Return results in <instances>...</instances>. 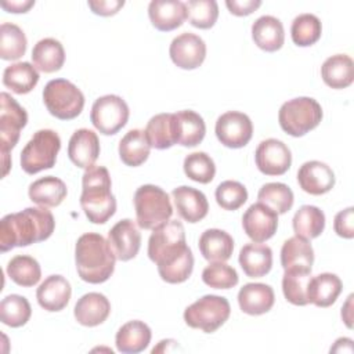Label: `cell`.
Segmentation results:
<instances>
[{"label": "cell", "mask_w": 354, "mask_h": 354, "mask_svg": "<svg viewBox=\"0 0 354 354\" xmlns=\"http://www.w3.org/2000/svg\"><path fill=\"white\" fill-rule=\"evenodd\" d=\"M169 54L174 65L181 69H196L206 57V44L195 33L184 32L174 37L169 47Z\"/></svg>", "instance_id": "cell-14"}, {"label": "cell", "mask_w": 354, "mask_h": 354, "mask_svg": "<svg viewBox=\"0 0 354 354\" xmlns=\"http://www.w3.org/2000/svg\"><path fill=\"white\" fill-rule=\"evenodd\" d=\"M178 120V144L183 147H196L202 142L206 134L203 118L189 109L176 113Z\"/></svg>", "instance_id": "cell-37"}, {"label": "cell", "mask_w": 354, "mask_h": 354, "mask_svg": "<svg viewBox=\"0 0 354 354\" xmlns=\"http://www.w3.org/2000/svg\"><path fill=\"white\" fill-rule=\"evenodd\" d=\"M353 353V340L348 337H340L335 342V346L330 347V353Z\"/></svg>", "instance_id": "cell-53"}, {"label": "cell", "mask_w": 354, "mask_h": 354, "mask_svg": "<svg viewBox=\"0 0 354 354\" xmlns=\"http://www.w3.org/2000/svg\"><path fill=\"white\" fill-rule=\"evenodd\" d=\"M108 242L118 260L129 261L141 248V232L133 220L123 218L109 230Z\"/></svg>", "instance_id": "cell-16"}, {"label": "cell", "mask_w": 354, "mask_h": 354, "mask_svg": "<svg viewBox=\"0 0 354 354\" xmlns=\"http://www.w3.org/2000/svg\"><path fill=\"white\" fill-rule=\"evenodd\" d=\"M252 39L259 48L267 53H274L283 46V25L272 15H263L252 25Z\"/></svg>", "instance_id": "cell-26"}, {"label": "cell", "mask_w": 354, "mask_h": 354, "mask_svg": "<svg viewBox=\"0 0 354 354\" xmlns=\"http://www.w3.org/2000/svg\"><path fill=\"white\" fill-rule=\"evenodd\" d=\"M88 7L91 11L101 17L115 15L123 6V0H88Z\"/></svg>", "instance_id": "cell-49"}, {"label": "cell", "mask_w": 354, "mask_h": 354, "mask_svg": "<svg viewBox=\"0 0 354 354\" xmlns=\"http://www.w3.org/2000/svg\"><path fill=\"white\" fill-rule=\"evenodd\" d=\"M274 301V290L266 283H246L238 292L239 308L249 315H261L268 313L272 308Z\"/></svg>", "instance_id": "cell-24"}, {"label": "cell", "mask_w": 354, "mask_h": 354, "mask_svg": "<svg viewBox=\"0 0 354 354\" xmlns=\"http://www.w3.org/2000/svg\"><path fill=\"white\" fill-rule=\"evenodd\" d=\"M322 108L311 97H297L282 104L278 112L281 129L292 137H301L322 120Z\"/></svg>", "instance_id": "cell-6"}, {"label": "cell", "mask_w": 354, "mask_h": 354, "mask_svg": "<svg viewBox=\"0 0 354 354\" xmlns=\"http://www.w3.org/2000/svg\"><path fill=\"white\" fill-rule=\"evenodd\" d=\"M214 195L218 206L225 210H236L248 201V191L245 185L234 180L220 183Z\"/></svg>", "instance_id": "cell-47"}, {"label": "cell", "mask_w": 354, "mask_h": 354, "mask_svg": "<svg viewBox=\"0 0 354 354\" xmlns=\"http://www.w3.org/2000/svg\"><path fill=\"white\" fill-rule=\"evenodd\" d=\"M111 187L112 181L106 167L93 165L83 173L80 206L93 224L106 223L116 212V199Z\"/></svg>", "instance_id": "cell-4"}, {"label": "cell", "mask_w": 354, "mask_h": 354, "mask_svg": "<svg viewBox=\"0 0 354 354\" xmlns=\"http://www.w3.org/2000/svg\"><path fill=\"white\" fill-rule=\"evenodd\" d=\"M61 149L59 136L50 129L37 130L21 152V167L28 174H36L55 165Z\"/></svg>", "instance_id": "cell-8"}, {"label": "cell", "mask_w": 354, "mask_h": 354, "mask_svg": "<svg viewBox=\"0 0 354 354\" xmlns=\"http://www.w3.org/2000/svg\"><path fill=\"white\" fill-rule=\"evenodd\" d=\"M0 101V151L3 162V177H6L11 166L10 151L17 145L21 130L28 123V113L8 93H1Z\"/></svg>", "instance_id": "cell-9"}, {"label": "cell", "mask_w": 354, "mask_h": 354, "mask_svg": "<svg viewBox=\"0 0 354 354\" xmlns=\"http://www.w3.org/2000/svg\"><path fill=\"white\" fill-rule=\"evenodd\" d=\"M242 227L253 242H266L277 232L278 214L260 202L253 203L242 216Z\"/></svg>", "instance_id": "cell-15"}, {"label": "cell", "mask_w": 354, "mask_h": 354, "mask_svg": "<svg viewBox=\"0 0 354 354\" xmlns=\"http://www.w3.org/2000/svg\"><path fill=\"white\" fill-rule=\"evenodd\" d=\"M71 295V283L62 275L47 277L36 290V299L39 306L46 311L51 313L64 310L69 303Z\"/></svg>", "instance_id": "cell-20"}, {"label": "cell", "mask_w": 354, "mask_h": 354, "mask_svg": "<svg viewBox=\"0 0 354 354\" xmlns=\"http://www.w3.org/2000/svg\"><path fill=\"white\" fill-rule=\"evenodd\" d=\"M199 250L207 261H227L234 250L232 236L218 228H209L199 236Z\"/></svg>", "instance_id": "cell-31"}, {"label": "cell", "mask_w": 354, "mask_h": 354, "mask_svg": "<svg viewBox=\"0 0 354 354\" xmlns=\"http://www.w3.org/2000/svg\"><path fill=\"white\" fill-rule=\"evenodd\" d=\"M148 257L158 266L160 278L167 283H181L191 277L194 256L185 243L181 221L170 220L152 230L148 239Z\"/></svg>", "instance_id": "cell-1"}, {"label": "cell", "mask_w": 354, "mask_h": 354, "mask_svg": "<svg viewBox=\"0 0 354 354\" xmlns=\"http://www.w3.org/2000/svg\"><path fill=\"white\" fill-rule=\"evenodd\" d=\"M202 281L214 289H231L238 283L239 277L236 270L224 261H212L202 271Z\"/></svg>", "instance_id": "cell-46"}, {"label": "cell", "mask_w": 354, "mask_h": 354, "mask_svg": "<svg viewBox=\"0 0 354 354\" xmlns=\"http://www.w3.org/2000/svg\"><path fill=\"white\" fill-rule=\"evenodd\" d=\"M183 167L188 178L201 184H209L216 174V165L206 152H192L187 155Z\"/></svg>", "instance_id": "cell-44"}, {"label": "cell", "mask_w": 354, "mask_h": 354, "mask_svg": "<svg viewBox=\"0 0 354 354\" xmlns=\"http://www.w3.org/2000/svg\"><path fill=\"white\" fill-rule=\"evenodd\" d=\"M189 24L199 29L212 28L218 17V6L214 0H189L185 3Z\"/></svg>", "instance_id": "cell-45"}, {"label": "cell", "mask_w": 354, "mask_h": 354, "mask_svg": "<svg viewBox=\"0 0 354 354\" xmlns=\"http://www.w3.org/2000/svg\"><path fill=\"white\" fill-rule=\"evenodd\" d=\"M100 155V140L98 136L88 129L76 130L69 138L68 156L71 162L80 167H91Z\"/></svg>", "instance_id": "cell-19"}, {"label": "cell", "mask_w": 354, "mask_h": 354, "mask_svg": "<svg viewBox=\"0 0 354 354\" xmlns=\"http://www.w3.org/2000/svg\"><path fill=\"white\" fill-rule=\"evenodd\" d=\"M134 207L137 224L142 230H153L169 221L173 214V206L167 192L152 184L137 188L134 194Z\"/></svg>", "instance_id": "cell-5"}, {"label": "cell", "mask_w": 354, "mask_h": 354, "mask_svg": "<svg viewBox=\"0 0 354 354\" xmlns=\"http://www.w3.org/2000/svg\"><path fill=\"white\" fill-rule=\"evenodd\" d=\"M148 142L155 149H167L178 144V120L176 113H158L145 127Z\"/></svg>", "instance_id": "cell-22"}, {"label": "cell", "mask_w": 354, "mask_h": 354, "mask_svg": "<svg viewBox=\"0 0 354 354\" xmlns=\"http://www.w3.org/2000/svg\"><path fill=\"white\" fill-rule=\"evenodd\" d=\"M111 313V303L102 293L90 292L83 295L75 304V318L83 326L102 324Z\"/></svg>", "instance_id": "cell-25"}, {"label": "cell", "mask_w": 354, "mask_h": 354, "mask_svg": "<svg viewBox=\"0 0 354 354\" xmlns=\"http://www.w3.org/2000/svg\"><path fill=\"white\" fill-rule=\"evenodd\" d=\"M129 115V105L122 97L106 94L94 101L90 112V120L101 134L112 136L126 126Z\"/></svg>", "instance_id": "cell-11"}, {"label": "cell", "mask_w": 354, "mask_h": 354, "mask_svg": "<svg viewBox=\"0 0 354 354\" xmlns=\"http://www.w3.org/2000/svg\"><path fill=\"white\" fill-rule=\"evenodd\" d=\"M297 183L300 188L310 195H322L335 185V173L324 162L308 160L297 170Z\"/></svg>", "instance_id": "cell-17"}, {"label": "cell", "mask_w": 354, "mask_h": 354, "mask_svg": "<svg viewBox=\"0 0 354 354\" xmlns=\"http://www.w3.org/2000/svg\"><path fill=\"white\" fill-rule=\"evenodd\" d=\"M254 160L257 169L266 176L285 174L292 165V153L286 144L277 138L263 140L256 152Z\"/></svg>", "instance_id": "cell-13"}, {"label": "cell", "mask_w": 354, "mask_h": 354, "mask_svg": "<svg viewBox=\"0 0 354 354\" xmlns=\"http://www.w3.org/2000/svg\"><path fill=\"white\" fill-rule=\"evenodd\" d=\"M149 326L138 319L129 321L119 328L116 332L115 343L116 348L124 354H137L144 351L151 342Z\"/></svg>", "instance_id": "cell-27"}, {"label": "cell", "mask_w": 354, "mask_h": 354, "mask_svg": "<svg viewBox=\"0 0 354 354\" xmlns=\"http://www.w3.org/2000/svg\"><path fill=\"white\" fill-rule=\"evenodd\" d=\"M230 313L231 307L225 297L205 295L185 308L184 321L189 328L212 333L228 319Z\"/></svg>", "instance_id": "cell-10"}, {"label": "cell", "mask_w": 354, "mask_h": 354, "mask_svg": "<svg viewBox=\"0 0 354 354\" xmlns=\"http://www.w3.org/2000/svg\"><path fill=\"white\" fill-rule=\"evenodd\" d=\"M116 256L108 239L101 234L87 232L79 236L75 246V263L79 277L88 283H102L115 270Z\"/></svg>", "instance_id": "cell-3"}, {"label": "cell", "mask_w": 354, "mask_h": 354, "mask_svg": "<svg viewBox=\"0 0 354 354\" xmlns=\"http://www.w3.org/2000/svg\"><path fill=\"white\" fill-rule=\"evenodd\" d=\"M7 275L19 286H35L41 277L40 264L28 254L14 256L7 264Z\"/></svg>", "instance_id": "cell-38"}, {"label": "cell", "mask_w": 354, "mask_h": 354, "mask_svg": "<svg viewBox=\"0 0 354 354\" xmlns=\"http://www.w3.org/2000/svg\"><path fill=\"white\" fill-rule=\"evenodd\" d=\"M55 228L54 216L47 207H26L7 214L0 221V250L29 246L46 241Z\"/></svg>", "instance_id": "cell-2"}, {"label": "cell", "mask_w": 354, "mask_h": 354, "mask_svg": "<svg viewBox=\"0 0 354 354\" xmlns=\"http://www.w3.org/2000/svg\"><path fill=\"white\" fill-rule=\"evenodd\" d=\"M174 206L181 218L188 223H198L206 217L209 203L205 194L194 187L181 185L171 191Z\"/></svg>", "instance_id": "cell-18"}, {"label": "cell", "mask_w": 354, "mask_h": 354, "mask_svg": "<svg viewBox=\"0 0 354 354\" xmlns=\"http://www.w3.org/2000/svg\"><path fill=\"white\" fill-rule=\"evenodd\" d=\"M26 36L24 30L10 22H3L0 26V57L6 61L21 58L26 51Z\"/></svg>", "instance_id": "cell-40"}, {"label": "cell", "mask_w": 354, "mask_h": 354, "mask_svg": "<svg viewBox=\"0 0 354 354\" xmlns=\"http://www.w3.org/2000/svg\"><path fill=\"white\" fill-rule=\"evenodd\" d=\"M39 82L37 69L29 62H15L3 72V84L15 94H26L32 91Z\"/></svg>", "instance_id": "cell-35"}, {"label": "cell", "mask_w": 354, "mask_h": 354, "mask_svg": "<svg viewBox=\"0 0 354 354\" xmlns=\"http://www.w3.org/2000/svg\"><path fill=\"white\" fill-rule=\"evenodd\" d=\"M321 76L326 86L346 88L354 80V62L347 54H335L322 64Z\"/></svg>", "instance_id": "cell-32"}, {"label": "cell", "mask_w": 354, "mask_h": 354, "mask_svg": "<svg viewBox=\"0 0 354 354\" xmlns=\"http://www.w3.org/2000/svg\"><path fill=\"white\" fill-rule=\"evenodd\" d=\"M239 264L250 278L267 275L272 267V250L263 243H248L239 252Z\"/></svg>", "instance_id": "cell-29"}, {"label": "cell", "mask_w": 354, "mask_h": 354, "mask_svg": "<svg viewBox=\"0 0 354 354\" xmlns=\"http://www.w3.org/2000/svg\"><path fill=\"white\" fill-rule=\"evenodd\" d=\"M225 6L231 14L243 17L256 11L261 6V1L260 0H227Z\"/></svg>", "instance_id": "cell-50"}, {"label": "cell", "mask_w": 354, "mask_h": 354, "mask_svg": "<svg viewBox=\"0 0 354 354\" xmlns=\"http://www.w3.org/2000/svg\"><path fill=\"white\" fill-rule=\"evenodd\" d=\"M322 25L317 15L314 14H300L297 15L290 26V36L296 46L308 47L317 43L321 37Z\"/></svg>", "instance_id": "cell-42"}, {"label": "cell", "mask_w": 354, "mask_h": 354, "mask_svg": "<svg viewBox=\"0 0 354 354\" xmlns=\"http://www.w3.org/2000/svg\"><path fill=\"white\" fill-rule=\"evenodd\" d=\"M314 263V250L308 239L292 236L286 239L281 249V264L283 271L311 272Z\"/></svg>", "instance_id": "cell-23"}, {"label": "cell", "mask_w": 354, "mask_h": 354, "mask_svg": "<svg viewBox=\"0 0 354 354\" xmlns=\"http://www.w3.org/2000/svg\"><path fill=\"white\" fill-rule=\"evenodd\" d=\"M353 297L354 295H350L342 307V319L348 329L353 328Z\"/></svg>", "instance_id": "cell-52"}, {"label": "cell", "mask_w": 354, "mask_h": 354, "mask_svg": "<svg viewBox=\"0 0 354 354\" xmlns=\"http://www.w3.org/2000/svg\"><path fill=\"white\" fill-rule=\"evenodd\" d=\"M292 225L297 236L304 239H314L319 236L325 228V214L317 206L303 205L295 213Z\"/></svg>", "instance_id": "cell-36"}, {"label": "cell", "mask_w": 354, "mask_h": 354, "mask_svg": "<svg viewBox=\"0 0 354 354\" xmlns=\"http://www.w3.org/2000/svg\"><path fill=\"white\" fill-rule=\"evenodd\" d=\"M311 272L306 271H285L282 278V292L285 299L295 306L308 304L307 288Z\"/></svg>", "instance_id": "cell-43"}, {"label": "cell", "mask_w": 354, "mask_h": 354, "mask_svg": "<svg viewBox=\"0 0 354 354\" xmlns=\"http://www.w3.org/2000/svg\"><path fill=\"white\" fill-rule=\"evenodd\" d=\"M32 315V308L26 297L8 295L0 303V321L11 328L25 325Z\"/></svg>", "instance_id": "cell-41"}, {"label": "cell", "mask_w": 354, "mask_h": 354, "mask_svg": "<svg viewBox=\"0 0 354 354\" xmlns=\"http://www.w3.org/2000/svg\"><path fill=\"white\" fill-rule=\"evenodd\" d=\"M214 131L217 140L224 147L238 149L250 141L253 134V124L246 113L228 111L217 118Z\"/></svg>", "instance_id": "cell-12"}, {"label": "cell", "mask_w": 354, "mask_h": 354, "mask_svg": "<svg viewBox=\"0 0 354 354\" xmlns=\"http://www.w3.org/2000/svg\"><path fill=\"white\" fill-rule=\"evenodd\" d=\"M260 203L268 206L277 214H285L293 206V192L283 183H267L264 184L257 194Z\"/></svg>", "instance_id": "cell-39"}, {"label": "cell", "mask_w": 354, "mask_h": 354, "mask_svg": "<svg viewBox=\"0 0 354 354\" xmlns=\"http://www.w3.org/2000/svg\"><path fill=\"white\" fill-rule=\"evenodd\" d=\"M148 15L158 30L170 32L187 19V7L180 0H152L148 6Z\"/></svg>", "instance_id": "cell-21"}, {"label": "cell", "mask_w": 354, "mask_h": 354, "mask_svg": "<svg viewBox=\"0 0 354 354\" xmlns=\"http://www.w3.org/2000/svg\"><path fill=\"white\" fill-rule=\"evenodd\" d=\"M68 189L65 183L54 176H46L29 185V199L41 207H55L66 198Z\"/></svg>", "instance_id": "cell-30"}, {"label": "cell", "mask_w": 354, "mask_h": 354, "mask_svg": "<svg viewBox=\"0 0 354 354\" xmlns=\"http://www.w3.org/2000/svg\"><path fill=\"white\" fill-rule=\"evenodd\" d=\"M30 57L37 71L53 73L62 68L65 62V50L57 39L46 37L35 44Z\"/></svg>", "instance_id": "cell-33"}, {"label": "cell", "mask_w": 354, "mask_h": 354, "mask_svg": "<svg viewBox=\"0 0 354 354\" xmlns=\"http://www.w3.org/2000/svg\"><path fill=\"white\" fill-rule=\"evenodd\" d=\"M342 289V279L336 274L322 272L311 277L307 288L308 303L317 307H329L336 301Z\"/></svg>", "instance_id": "cell-28"}, {"label": "cell", "mask_w": 354, "mask_h": 354, "mask_svg": "<svg viewBox=\"0 0 354 354\" xmlns=\"http://www.w3.org/2000/svg\"><path fill=\"white\" fill-rule=\"evenodd\" d=\"M43 102L47 111L57 119L71 120L83 111L84 95L72 82L53 79L43 88Z\"/></svg>", "instance_id": "cell-7"}, {"label": "cell", "mask_w": 354, "mask_h": 354, "mask_svg": "<svg viewBox=\"0 0 354 354\" xmlns=\"http://www.w3.org/2000/svg\"><path fill=\"white\" fill-rule=\"evenodd\" d=\"M335 232L346 239L354 238V207L340 210L333 220Z\"/></svg>", "instance_id": "cell-48"}, {"label": "cell", "mask_w": 354, "mask_h": 354, "mask_svg": "<svg viewBox=\"0 0 354 354\" xmlns=\"http://www.w3.org/2000/svg\"><path fill=\"white\" fill-rule=\"evenodd\" d=\"M0 6L8 12H26L30 7L35 6V0H11V1H1Z\"/></svg>", "instance_id": "cell-51"}, {"label": "cell", "mask_w": 354, "mask_h": 354, "mask_svg": "<svg viewBox=\"0 0 354 354\" xmlns=\"http://www.w3.org/2000/svg\"><path fill=\"white\" fill-rule=\"evenodd\" d=\"M151 145L148 142L145 130L133 129L127 131L119 141V156L126 166L137 167L142 165L149 156Z\"/></svg>", "instance_id": "cell-34"}]
</instances>
